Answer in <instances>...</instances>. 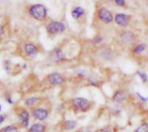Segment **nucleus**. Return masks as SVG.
<instances>
[{
    "instance_id": "obj_16",
    "label": "nucleus",
    "mask_w": 148,
    "mask_h": 132,
    "mask_svg": "<svg viewBox=\"0 0 148 132\" xmlns=\"http://www.w3.org/2000/svg\"><path fill=\"white\" fill-rule=\"evenodd\" d=\"M148 49V45L144 42H137L129 49L130 54L132 57H139L143 55Z\"/></svg>"
},
{
    "instance_id": "obj_22",
    "label": "nucleus",
    "mask_w": 148,
    "mask_h": 132,
    "mask_svg": "<svg viewBox=\"0 0 148 132\" xmlns=\"http://www.w3.org/2000/svg\"><path fill=\"white\" fill-rule=\"evenodd\" d=\"M19 125L17 124H9L0 129V132H20Z\"/></svg>"
},
{
    "instance_id": "obj_7",
    "label": "nucleus",
    "mask_w": 148,
    "mask_h": 132,
    "mask_svg": "<svg viewBox=\"0 0 148 132\" xmlns=\"http://www.w3.org/2000/svg\"><path fill=\"white\" fill-rule=\"evenodd\" d=\"M47 59L51 63H53V64H63L68 61L66 53H64V48L60 46H55L49 52Z\"/></svg>"
},
{
    "instance_id": "obj_19",
    "label": "nucleus",
    "mask_w": 148,
    "mask_h": 132,
    "mask_svg": "<svg viewBox=\"0 0 148 132\" xmlns=\"http://www.w3.org/2000/svg\"><path fill=\"white\" fill-rule=\"evenodd\" d=\"M85 82H86V85L88 87H92V88H99V81L94 75H88V76L86 77Z\"/></svg>"
},
{
    "instance_id": "obj_29",
    "label": "nucleus",
    "mask_w": 148,
    "mask_h": 132,
    "mask_svg": "<svg viewBox=\"0 0 148 132\" xmlns=\"http://www.w3.org/2000/svg\"><path fill=\"white\" fill-rule=\"evenodd\" d=\"M4 34H5V28L1 24H0V38H1Z\"/></svg>"
},
{
    "instance_id": "obj_20",
    "label": "nucleus",
    "mask_w": 148,
    "mask_h": 132,
    "mask_svg": "<svg viewBox=\"0 0 148 132\" xmlns=\"http://www.w3.org/2000/svg\"><path fill=\"white\" fill-rule=\"evenodd\" d=\"M105 41V37L102 36L101 34H97L96 36H94L91 40L90 43L92 44V46H93L94 47H98L101 45L104 44Z\"/></svg>"
},
{
    "instance_id": "obj_2",
    "label": "nucleus",
    "mask_w": 148,
    "mask_h": 132,
    "mask_svg": "<svg viewBox=\"0 0 148 132\" xmlns=\"http://www.w3.org/2000/svg\"><path fill=\"white\" fill-rule=\"evenodd\" d=\"M138 35L132 31L128 30L126 28H121L118 32L116 36V40L119 46L124 48L130 49L131 46H132L135 43L138 42Z\"/></svg>"
},
{
    "instance_id": "obj_12",
    "label": "nucleus",
    "mask_w": 148,
    "mask_h": 132,
    "mask_svg": "<svg viewBox=\"0 0 148 132\" xmlns=\"http://www.w3.org/2000/svg\"><path fill=\"white\" fill-rule=\"evenodd\" d=\"M71 16L77 23L81 24L86 20V10L80 6H75L71 10Z\"/></svg>"
},
{
    "instance_id": "obj_33",
    "label": "nucleus",
    "mask_w": 148,
    "mask_h": 132,
    "mask_svg": "<svg viewBox=\"0 0 148 132\" xmlns=\"http://www.w3.org/2000/svg\"><path fill=\"white\" fill-rule=\"evenodd\" d=\"M145 1H147V0H145Z\"/></svg>"
},
{
    "instance_id": "obj_32",
    "label": "nucleus",
    "mask_w": 148,
    "mask_h": 132,
    "mask_svg": "<svg viewBox=\"0 0 148 132\" xmlns=\"http://www.w3.org/2000/svg\"><path fill=\"white\" fill-rule=\"evenodd\" d=\"M146 6H148V0H147V1H146Z\"/></svg>"
},
{
    "instance_id": "obj_9",
    "label": "nucleus",
    "mask_w": 148,
    "mask_h": 132,
    "mask_svg": "<svg viewBox=\"0 0 148 132\" xmlns=\"http://www.w3.org/2000/svg\"><path fill=\"white\" fill-rule=\"evenodd\" d=\"M45 31L49 37H56L66 31V25L58 20H51L45 26Z\"/></svg>"
},
{
    "instance_id": "obj_13",
    "label": "nucleus",
    "mask_w": 148,
    "mask_h": 132,
    "mask_svg": "<svg viewBox=\"0 0 148 132\" xmlns=\"http://www.w3.org/2000/svg\"><path fill=\"white\" fill-rule=\"evenodd\" d=\"M132 16L124 13V12H117L114 15V23L120 28H127L131 25Z\"/></svg>"
},
{
    "instance_id": "obj_30",
    "label": "nucleus",
    "mask_w": 148,
    "mask_h": 132,
    "mask_svg": "<svg viewBox=\"0 0 148 132\" xmlns=\"http://www.w3.org/2000/svg\"><path fill=\"white\" fill-rule=\"evenodd\" d=\"M76 132H93L92 129H80V130H78Z\"/></svg>"
},
{
    "instance_id": "obj_27",
    "label": "nucleus",
    "mask_w": 148,
    "mask_h": 132,
    "mask_svg": "<svg viewBox=\"0 0 148 132\" xmlns=\"http://www.w3.org/2000/svg\"><path fill=\"white\" fill-rule=\"evenodd\" d=\"M5 101H6L9 104H11V105L14 104L13 99L12 98V96H11V95H5Z\"/></svg>"
},
{
    "instance_id": "obj_17",
    "label": "nucleus",
    "mask_w": 148,
    "mask_h": 132,
    "mask_svg": "<svg viewBox=\"0 0 148 132\" xmlns=\"http://www.w3.org/2000/svg\"><path fill=\"white\" fill-rule=\"evenodd\" d=\"M44 101V99L41 97V96H38V95H31V96H28L25 99L24 101V105L25 108L29 109H32V108L39 105L40 103H42Z\"/></svg>"
},
{
    "instance_id": "obj_5",
    "label": "nucleus",
    "mask_w": 148,
    "mask_h": 132,
    "mask_svg": "<svg viewBox=\"0 0 148 132\" xmlns=\"http://www.w3.org/2000/svg\"><path fill=\"white\" fill-rule=\"evenodd\" d=\"M29 15L38 22H45L48 17V10L43 4H34L28 7Z\"/></svg>"
},
{
    "instance_id": "obj_24",
    "label": "nucleus",
    "mask_w": 148,
    "mask_h": 132,
    "mask_svg": "<svg viewBox=\"0 0 148 132\" xmlns=\"http://www.w3.org/2000/svg\"><path fill=\"white\" fill-rule=\"evenodd\" d=\"M136 75H138V77L140 79L141 82L143 84H147L148 83V75L145 72V71H142V70H138L136 72Z\"/></svg>"
},
{
    "instance_id": "obj_14",
    "label": "nucleus",
    "mask_w": 148,
    "mask_h": 132,
    "mask_svg": "<svg viewBox=\"0 0 148 132\" xmlns=\"http://www.w3.org/2000/svg\"><path fill=\"white\" fill-rule=\"evenodd\" d=\"M23 51L25 54L30 59H35L40 53L39 46L32 42H25L23 45Z\"/></svg>"
},
{
    "instance_id": "obj_11",
    "label": "nucleus",
    "mask_w": 148,
    "mask_h": 132,
    "mask_svg": "<svg viewBox=\"0 0 148 132\" xmlns=\"http://www.w3.org/2000/svg\"><path fill=\"white\" fill-rule=\"evenodd\" d=\"M130 100V94L128 91L123 88H119L112 93L111 96V101L112 103L119 105H124Z\"/></svg>"
},
{
    "instance_id": "obj_26",
    "label": "nucleus",
    "mask_w": 148,
    "mask_h": 132,
    "mask_svg": "<svg viewBox=\"0 0 148 132\" xmlns=\"http://www.w3.org/2000/svg\"><path fill=\"white\" fill-rule=\"evenodd\" d=\"M135 96L138 98V100L142 102V103H147L148 102V97H145L144 95H142L139 92H136L135 93Z\"/></svg>"
},
{
    "instance_id": "obj_4",
    "label": "nucleus",
    "mask_w": 148,
    "mask_h": 132,
    "mask_svg": "<svg viewBox=\"0 0 148 132\" xmlns=\"http://www.w3.org/2000/svg\"><path fill=\"white\" fill-rule=\"evenodd\" d=\"M31 110L32 117L37 122H45L49 119L51 113V107L50 105H46L44 102L39 105L32 108Z\"/></svg>"
},
{
    "instance_id": "obj_21",
    "label": "nucleus",
    "mask_w": 148,
    "mask_h": 132,
    "mask_svg": "<svg viewBox=\"0 0 148 132\" xmlns=\"http://www.w3.org/2000/svg\"><path fill=\"white\" fill-rule=\"evenodd\" d=\"M121 106L122 105H119V104H116V103H112V106L109 108V110H110L111 115L112 116L119 117L121 115V112H122Z\"/></svg>"
},
{
    "instance_id": "obj_25",
    "label": "nucleus",
    "mask_w": 148,
    "mask_h": 132,
    "mask_svg": "<svg viewBox=\"0 0 148 132\" xmlns=\"http://www.w3.org/2000/svg\"><path fill=\"white\" fill-rule=\"evenodd\" d=\"M114 6L119 8H125L126 7V1L125 0H112Z\"/></svg>"
},
{
    "instance_id": "obj_8",
    "label": "nucleus",
    "mask_w": 148,
    "mask_h": 132,
    "mask_svg": "<svg viewBox=\"0 0 148 132\" xmlns=\"http://www.w3.org/2000/svg\"><path fill=\"white\" fill-rule=\"evenodd\" d=\"M45 81L48 86L53 87V88H58V87L64 86L67 82V78L62 73L51 72V73H49L45 76Z\"/></svg>"
},
{
    "instance_id": "obj_15",
    "label": "nucleus",
    "mask_w": 148,
    "mask_h": 132,
    "mask_svg": "<svg viewBox=\"0 0 148 132\" xmlns=\"http://www.w3.org/2000/svg\"><path fill=\"white\" fill-rule=\"evenodd\" d=\"M79 126L78 120L75 119H64L59 123V128L64 132H71L75 130Z\"/></svg>"
},
{
    "instance_id": "obj_23",
    "label": "nucleus",
    "mask_w": 148,
    "mask_h": 132,
    "mask_svg": "<svg viewBox=\"0 0 148 132\" xmlns=\"http://www.w3.org/2000/svg\"><path fill=\"white\" fill-rule=\"evenodd\" d=\"M132 132H148V121H142Z\"/></svg>"
},
{
    "instance_id": "obj_1",
    "label": "nucleus",
    "mask_w": 148,
    "mask_h": 132,
    "mask_svg": "<svg viewBox=\"0 0 148 132\" xmlns=\"http://www.w3.org/2000/svg\"><path fill=\"white\" fill-rule=\"evenodd\" d=\"M68 109L74 114H86L92 111L95 107V102L86 97L75 96L67 102Z\"/></svg>"
},
{
    "instance_id": "obj_3",
    "label": "nucleus",
    "mask_w": 148,
    "mask_h": 132,
    "mask_svg": "<svg viewBox=\"0 0 148 132\" xmlns=\"http://www.w3.org/2000/svg\"><path fill=\"white\" fill-rule=\"evenodd\" d=\"M95 55L99 61L108 63L115 59L116 52L111 46L103 44L98 47H95Z\"/></svg>"
},
{
    "instance_id": "obj_18",
    "label": "nucleus",
    "mask_w": 148,
    "mask_h": 132,
    "mask_svg": "<svg viewBox=\"0 0 148 132\" xmlns=\"http://www.w3.org/2000/svg\"><path fill=\"white\" fill-rule=\"evenodd\" d=\"M48 127L45 122H38L30 125L27 129V132H47Z\"/></svg>"
},
{
    "instance_id": "obj_28",
    "label": "nucleus",
    "mask_w": 148,
    "mask_h": 132,
    "mask_svg": "<svg viewBox=\"0 0 148 132\" xmlns=\"http://www.w3.org/2000/svg\"><path fill=\"white\" fill-rule=\"evenodd\" d=\"M5 120H6V115L0 114V126H1L5 122Z\"/></svg>"
},
{
    "instance_id": "obj_6",
    "label": "nucleus",
    "mask_w": 148,
    "mask_h": 132,
    "mask_svg": "<svg viewBox=\"0 0 148 132\" xmlns=\"http://www.w3.org/2000/svg\"><path fill=\"white\" fill-rule=\"evenodd\" d=\"M14 112L16 114V116L18 120V125L22 129H28L30 127V122H31V110L25 107H17L14 109Z\"/></svg>"
},
{
    "instance_id": "obj_10",
    "label": "nucleus",
    "mask_w": 148,
    "mask_h": 132,
    "mask_svg": "<svg viewBox=\"0 0 148 132\" xmlns=\"http://www.w3.org/2000/svg\"><path fill=\"white\" fill-rule=\"evenodd\" d=\"M96 19L104 25H110L114 22V15L106 6H99L96 10Z\"/></svg>"
},
{
    "instance_id": "obj_31",
    "label": "nucleus",
    "mask_w": 148,
    "mask_h": 132,
    "mask_svg": "<svg viewBox=\"0 0 148 132\" xmlns=\"http://www.w3.org/2000/svg\"><path fill=\"white\" fill-rule=\"evenodd\" d=\"M1 110H2V105L0 104V112H1Z\"/></svg>"
}]
</instances>
